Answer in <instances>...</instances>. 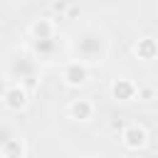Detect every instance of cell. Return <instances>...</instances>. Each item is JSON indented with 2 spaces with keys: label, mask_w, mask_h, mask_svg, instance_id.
<instances>
[{
  "label": "cell",
  "mask_w": 158,
  "mask_h": 158,
  "mask_svg": "<svg viewBox=\"0 0 158 158\" xmlns=\"http://www.w3.org/2000/svg\"><path fill=\"white\" fill-rule=\"evenodd\" d=\"M138 91H141V86H136V81L128 77H116L111 81V99L116 104H128V101L138 99Z\"/></svg>",
  "instance_id": "52a82bcc"
},
{
  "label": "cell",
  "mask_w": 158,
  "mask_h": 158,
  "mask_svg": "<svg viewBox=\"0 0 158 158\" xmlns=\"http://www.w3.org/2000/svg\"><path fill=\"white\" fill-rule=\"evenodd\" d=\"M54 35H57V25L52 17H37L30 25V37H35V40H44V37H54Z\"/></svg>",
  "instance_id": "8fae6325"
},
{
  "label": "cell",
  "mask_w": 158,
  "mask_h": 158,
  "mask_svg": "<svg viewBox=\"0 0 158 158\" xmlns=\"http://www.w3.org/2000/svg\"><path fill=\"white\" fill-rule=\"evenodd\" d=\"M59 35L54 37H44V40H35L30 37V52L40 59V62H54L59 57Z\"/></svg>",
  "instance_id": "5b68a950"
},
{
  "label": "cell",
  "mask_w": 158,
  "mask_h": 158,
  "mask_svg": "<svg viewBox=\"0 0 158 158\" xmlns=\"http://www.w3.org/2000/svg\"><path fill=\"white\" fill-rule=\"evenodd\" d=\"M27 104H30L27 84L7 79V81H5V89H2V106H5V111H10V114H20Z\"/></svg>",
  "instance_id": "3957f363"
},
{
  "label": "cell",
  "mask_w": 158,
  "mask_h": 158,
  "mask_svg": "<svg viewBox=\"0 0 158 158\" xmlns=\"http://www.w3.org/2000/svg\"><path fill=\"white\" fill-rule=\"evenodd\" d=\"M5 74L12 81H22V84H32L40 77V59L27 49V52H12L7 57L5 64Z\"/></svg>",
  "instance_id": "7a4b0ae2"
},
{
  "label": "cell",
  "mask_w": 158,
  "mask_h": 158,
  "mask_svg": "<svg viewBox=\"0 0 158 158\" xmlns=\"http://www.w3.org/2000/svg\"><path fill=\"white\" fill-rule=\"evenodd\" d=\"M133 54L141 59V62H153L158 59V40L151 37V35H143L133 42Z\"/></svg>",
  "instance_id": "30bf717a"
},
{
  "label": "cell",
  "mask_w": 158,
  "mask_h": 158,
  "mask_svg": "<svg viewBox=\"0 0 158 158\" xmlns=\"http://www.w3.org/2000/svg\"><path fill=\"white\" fill-rule=\"evenodd\" d=\"M96 114V106L89 96H79V99H72L69 106H67V116L72 121H79V123H89Z\"/></svg>",
  "instance_id": "9c48e42d"
},
{
  "label": "cell",
  "mask_w": 158,
  "mask_h": 158,
  "mask_svg": "<svg viewBox=\"0 0 158 158\" xmlns=\"http://www.w3.org/2000/svg\"><path fill=\"white\" fill-rule=\"evenodd\" d=\"M27 156V146L22 141V136L10 133L7 126L0 128V158H25Z\"/></svg>",
  "instance_id": "277c9868"
},
{
  "label": "cell",
  "mask_w": 158,
  "mask_h": 158,
  "mask_svg": "<svg viewBox=\"0 0 158 158\" xmlns=\"http://www.w3.org/2000/svg\"><path fill=\"white\" fill-rule=\"evenodd\" d=\"M121 143L126 151H143L148 146V131L141 123H128L121 131Z\"/></svg>",
  "instance_id": "ba28073f"
},
{
  "label": "cell",
  "mask_w": 158,
  "mask_h": 158,
  "mask_svg": "<svg viewBox=\"0 0 158 158\" xmlns=\"http://www.w3.org/2000/svg\"><path fill=\"white\" fill-rule=\"evenodd\" d=\"M62 79H64L67 86H74V89L84 86V84L89 81V64L81 62V59L67 62V64L62 67Z\"/></svg>",
  "instance_id": "8992f818"
},
{
  "label": "cell",
  "mask_w": 158,
  "mask_h": 158,
  "mask_svg": "<svg viewBox=\"0 0 158 158\" xmlns=\"http://www.w3.org/2000/svg\"><path fill=\"white\" fill-rule=\"evenodd\" d=\"M109 52H111V42H109V35L101 27L89 25V27L77 30L74 37H72V54H74V59H81L89 67L104 64L109 59Z\"/></svg>",
  "instance_id": "6da1fadb"
}]
</instances>
